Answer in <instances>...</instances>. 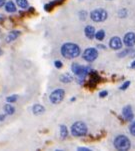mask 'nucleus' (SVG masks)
<instances>
[{
  "mask_svg": "<svg viewBox=\"0 0 135 151\" xmlns=\"http://www.w3.org/2000/svg\"><path fill=\"white\" fill-rule=\"evenodd\" d=\"M60 51L63 57L67 58V59H74V58H77L81 54L80 47L77 44L72 42L64 43L61 46Z\"/></svg>",
  "mask_w": 135,
  "mask_h": 151,
  "instance_id": "nucleus-1",
  "label": "nucleus"
},
{
  "mask_svg": "<svg viewBox=\"0 0 135 151\" xmlns=\"http://www.w3.org/2000/svg\"><path fill=\"white\" fill-rule=\"evenodd\" d=\"M113 145L117 150L121 151H127L131 147L130 140L125 135H117L113 140Z\"/></svg>",
  "mask_w": 135,
  "mask_h": 151,
  "instance_id": "nucleus-2",
  "label": "nucleus"
},
{
  "mask_svg": "<svg viewBox=\"0 0 135 151\" xmlns=\"http://www.w3.org/2000/svg\"><path fill=\"white\" fill-rule=\"evenodd\" d=\"M71 69H72V72L78 77V82L79 83H82L84 79L87 77V75L89 74V68L78 64V63H73L71 65Z\"/></svg>",
  "mask_w": 135,
  "mask_h": 151,
  "instance_id": "nucleus-3",
  "label": "nucleus"
},
{
  "mask_svg": "<svg viewBox=\"0 0 135 151\" xmlns=\"http://www.w3.org/2000/svg\"><path fill=\"white\" fill-rule=\"evenodd\" d=\"M88 128L86 125L82 121H76L71 126V134L75 137H82L87 134Z\"/></svg>",
  "mask_w": 135,
  "mask_h": 151,
  "instance_id": "nucleus-4",
  "label": "nucleus"
},
{
  "mask_svg": "<svg viewBox=\"0 0 135 151\" xmlns=\"http://www.w3.org/2000/svg\"><path fill=\"white\" fill-rule=\"evenodd\" d=\"M107 11L102 8L94 9L90 12V18L94 22H103L107 19Z\"/></svg>",
  "mask_w": 135,
  "mask_h": 151,
  "instance_id": "nucleus-5",
  "label": "nucleus"
},
{
  "mask_svg": "<svg viewBox=\"0 0 135 151\" xmlns=\"http://www.w3.org/2000/svg\"><path fill=\"white\" fill-rule=\"evenodd\" d=\"M65 97V91L63 89H55L49 95V100L52 104H59Z\"/></svg>",
  "mask_w": 135,
  "mask_h": 151,
  "instance_id": "nucleus-6",
  "label": "nucleus"
},
{
  "mask_svg": "<svg viewBox=\"0 0 135 151\" xmlns=\"http://www.w3.org/2000/svg\"><path fill=\"white\" fill-rule=\"evenodd\" d=\"M97 56H98V51L96 48H93V47L85 49L82 54L83 59L85 61H87V62H93V61L97 58Z\"/></svg>",
  "mask_w": 135,
  "mask_h": 151,
  "instance_id": "nucleus-7",
  "label": "nucleus"
},
{
  "mask_svg": "<svg viewBox=\"0 0 135 151\" xmlns=\"http://www.w3.org/2000/svg\"><path fill=\"white\" fill-rule=\"evenodd\" d=\"M123 43L126 47L132 48L135 45V33L134 32H127L123 37Z\"/></svg>",
  "mask_w": 135,
  "mask_h": 151,
  "instance_id": "nucleus-8",
  "label": "nucleus"
},
{
  "mask_svg": "<svg viewBox=\"0 0 135 151\" xmlns=\"http://www.w3.org/2000/svg\"><path fill=\"white\" fill-rule=\"evenodd\" d=\"M122 115H123L124 119L126 121H132L134 118V114L133 111H132V107L130 105H126L123 107L122 109Z\"/></svg>",
  "mask_w": 135,
  "mask_h": 151,
  "instance_id": "nucleus-9",
  "label": "nucleus"
},
{
  "mask_svg": "<svg viewBox=\"0 0 135 151\" xmlns=\"http://www.w3.org/2000/svg\"><path fill=\"white\" fill-rule=\"evenodd\" d=\"M122 44H123V42L121 41V38L118 37V36L112 37L111 39H110V41H109V46H110V47L113 50H119V49H121Z\"/></svg>",
  "mask_w": 135,
  "mask_h": 151,
  "instance_id": "nucleus-10",
  "label": "nucleus"
},
{
  "mask_svg": "<svg viewBox=\"0 0 135 151\" xmlns=\"http://www.w3.org/2000/svg\"><path fill=\"white\" fill-rule=\"evenodd\" d=\"M84 33H85V36L88 38V39H93L95 37V28H94L92 25H87L84 29Z\"/></svg>",
  "mask_w": 135,
  "mask_h": 151,
  "instance_id": "nucleus-11",
  "label": "nucleus"
},
{
  "mask_svg": "<svg viewBox=\"0 0 135 151\" xmlns=\"http://www.w3.org/2000/svg\"><path fill=\"white\" fill-rule=\"evenodd\" d=\"M62 2H63V0H54V1H51V2H49V3L45 4V6H44L45 11H47V12L51 11L54 7L58 6V5H60V4H62Z\"/></svg>",
  "mask_w": 135,
  "mask_h": 151,
  "instance_id": "nucleus-12",
  "label": "nucleus"
},
{
  "mask_svg": "<svg viewBox=\"0 0 135 151\" xmlns=\"http://www.w3.org/2000/svg\"><path fill=\"white\" fill-rule=\"evenodd\" d=\"M20 35V32L17 31V30H12V31H10L8 34H7V37H6V42L7 43H10L12 41H14V40H16L18 36Z\"/></svg>",
  "mask_w": 135,
  "mask_h": 151,
  "instance_id": "nucleus-13",
  "label": "nucleus"
},
{
  "mask_svg": "<svg viewBox=\"0 0 135 151\" xmlns=\"http://www.w3.org/2000/svg\"><path fill=\"white\" fill-rule=\"evenodd\" d=\"M5 10H6V12H8V13H14V12H16V5L13 1H8L5 3Z\"/></svg>",
  "mask_w": 135,
  "mask_h": 151,
  "instance_id": "nucleus-14",
  "label": "nucleus"
},
{
  "mask_svg": "<svg viewBox=\"0 0 135 151\" xmlns=\"http://www.w3.org/2000/svg\"><path fill=\"white\" fill-rule=\"evenodd\" d=\"M32 111H33V114H35V115H41L45 112V108H44V106L40 105V104H35V105H33L32 107Z\"/></svg>",
  "mask_w": 135,
  "mask_h": 151,
  "instance_id": "nucleus-15",
  "label": "nucleus"
},
{
  "mask_svg": "<svg viewBox=\"0 0 135 151\" xmlns=\"http://www.w3.org/2000/svg\"><path fill=\"white\" fill-rule=\"evenodd\" d=\"M73 80V77L70 75L69 73H65V74H62L60 76V81L63 83H69L71 81Z\"/></svg>",
  "mask_w": 135,
  "mask_h": 151,
  "instance_id": "nucleus-16",
  "label": "nucleus"
},
{
  "mask_svg": "<svg viewBox=\"0 0 135 151\" xmlns=\"http://www.w3.org/2000/svg\"><path fill=\"white\" fill-rule=\"evenodd\" d=\"M3 109H4V112L6 113L7 115H12L15 112V108L13 106L11 105L10 103H7V104H5L4 107H3Z\"/></svg>",
  "mask_w": 135,
  "mask_h": 151,
  "instance_id": "nucleus-17",
  "label": "nucleus"
},
{
  "mask_svg": "<svg viewBox=\"0 0 135 151\" xmlns=\"http://www.w3.org/2000/svg\"><path fill=\"white\" fill-rule=\"evenodd\" d=\"M16 5L22 9H27L29 7V3L27 0H16Z\"/></svg>",
  "mask_w": 135,
  "mask_h": 151,
  "instance_id": "nucleus-18",
  "label": "nucleus"
},
{
  "mask_svg": "<svg viewBox=\"0 0 135 151\" xmlns=\"http://www.w3.org/2000/svg\"><path fill=\"white\" fill-rule=\"evenodd\" d=\"M68 135V130L65 125H60V136L62 139H65Z\"/></svg>",
  "mask_w": 135,
  "mask_h": 151,
  "instance_id": "nucleus-19",
  "label": "nucleus"
},
{
  "mask_svg": "<svg viewBox=\"0 0 135 151\" xmlns=\"http://www.w3.org/2000/svg\"><path fill=\"white\" fill-rule=\"evenodd\" d=\"M95 38L99 41H101V40H103L104 38H105V31L104 30H98L97 32L95 33Z\"/></svg>",
  "mask_w": 135,
  "mask_h": 151,
  "instance_id": "nucleus-20",
  "label": "nucleus"
},
{
  "mask_svg": "<svg viewBox=\"0 0 135 151\" xmlns=\"http://www.w3.org/2000/svg\"><path fill=\"white\" fill-rule=\"evenodd\" d=\"M17 99H18V96L16 95V94H13V95H10L6 98V101L8 102V103H14V102L17 101Z\"/></svg>",
  "mask_w": 135,
  "mask_h": 151,
  "instance_id": "nucleus-21",
  "label": "nucleus"
},
{
  "mask_svg": "<svg viewBox=\"0 0 135 151\" xmlns=\"http://www.w3.org/2000/svg\"><path fill=\"white\" fill-rule=\"evenodd\" d=\"M129 132H130V134L132 136L135 137V120L132 121V123L130 124V126H129Z\"/></svg>",
  "mask_w": 135,
  "mask_h": 151,
  "instance_id": "nucleus-22",
  "label": "nucleus"
},
{
  "mask_svg": "<svg viewBox=\"0 0 135 151\" xmlns=\"http://www.w3.org/2000/svg\"><path fill=\"white\" fill-rule=\"evenodd\" d=\"M132 52V50H131V48H128L127 50H124V51H122V52H120L118 54L119 57H124V56H126L127 54H129V53H131Z\"/></svg>",
  "mask_w": 135,
  "mask_h": 151,
  "instance_id": "nucleus-23",
  "label": "nucleus"
},
{
  "mask_svg": "<svg viewBox=\"0 0 135 151\" xmlns=\"http://www.w3.org/2000/svg\"><path fill=\"white\" fill-rule=\"evenodd\" d=\"M129 85H130V81H126V82H124L120 86V90H126V89L129 87Z\"/></svg>",
  "mask_w": 135,
  "mask_h": 151,
  "instance_id": "nucleus-24",
  "label": "nucleus"
},
{
  "mask_svg": "<svg viewBox=\"0 0 135 151\" xmlns=\"http://www.w3.org/2000/svg\"><path fill=\"white\" fill-rule=\"evenodd\" d=\"M54 65H55V67H56V68H61V67L63 66L62 62H61L60 60H56L55 62H54Z\"/></svg>",
  "mask_w": 135,
  "mask_h": 151,
  "instance_id": "nucleus-25",
  "label": "nucleus"
},
{
  "mask_svg": "<svg viewBox=\"0 0 135 151\" xmlns=\"http://www.w3.org/2000/svg\"><path fill=\"white\" fill-rule=\"evenodd\" d=\"M107 94H108V92H107V91H101L100 93H99V96H100L101 98H103V97L107 96Z\"/></svg>",
  "mask_w": 135,
  "mask_h": 151,
  "instance_id": "nucleus-26",
  "label": "nucleus"
},
{
  "mask_svg": "<svg viewBox=\"0 0 135 151\" xmlns=\"http://www.w3.org/2000/svg\"><path fill=\"white\" fill-rule=\"evenodd\" d=\"M77 149L79 151H89V150H90L89 148H86V147H78Z\"/></svg>",
  "mask_w": 135,
  "mask_h": 151,
  "instance_id": "nucleus-27",
  "label": "nucleus"
},
{
  "mask_svg": "<svg viewBox=\"0 0 135 151\" xmlns=\"http://www.w3.org/2000/svg\"><path fill=\"white\" fill-rule=\"evenodd\" d=\"M5 3H6V0H0V8H1L2 6H4Z\"/></svg>",
  "mask_w": 135,
  "mask_h": 151,
  "instance_id": "nucleus-28",
  "label": "nucleus"
},
{
  "mask_svg": "<svg viewBox=\"0 0 135 151\" xmlns=\"http://www.w3.org/2000/svg\"><path fill=\"white\" fill-rule=\"evenodd\" d=\"M130 68H132V69H135V60L133 61V62L131 63V65H130Z\"/></svg>",
  "mask_w": 135,
  "mask_h": 151,
  "instance_id": "nucleus-29",
  "label": "nucleus"
},
{
  "mask_svg": "<svg viewBox=\"0 0 135 151\" xmlns=\"http://www.w3.org/2000/svg\"><path fill=\"white\" fill-rule=\"evenodd\" d=\"M5 119V115H0V121H3V120Z\"/></svg>",
  "mask_w": 135,
  "mask_h": 151,
  "instance_id": "nucleus-30",
  "label": "nucleus"
},
{
  "mask_svg": "<svg viewBox=\"0 0 135 151\" xmlns=\"http://www.w3.org/2000/svg\"><path fill=\"white\" fill-rule=\"evenodd\" d=\"M0 55H1V49H0Z\"/></svg>",
  "mask_w": 135,
  "mask_h": 151,
  "instance_id": "nucleus-31",
  "label": "nucleus"
},
{
  "mask_svg": "<svg viewBox=\"0 0 135 151\" xmlns=\"http://www.w3.org/2000/svg\"><path fill=\"white\" fill-rule=\"evenodd\" d=\"M1 19H2V17H1V16H0V20H1Z\"/></svg>",
  "mask_w": 135,
  "mask_h": 151,
  "instance_id": "nucleus-32",
  "label": "nucleus"
}]
</instances>
